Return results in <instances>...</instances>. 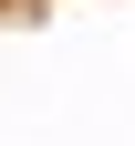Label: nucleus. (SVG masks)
<instances>
[]
</instances>
